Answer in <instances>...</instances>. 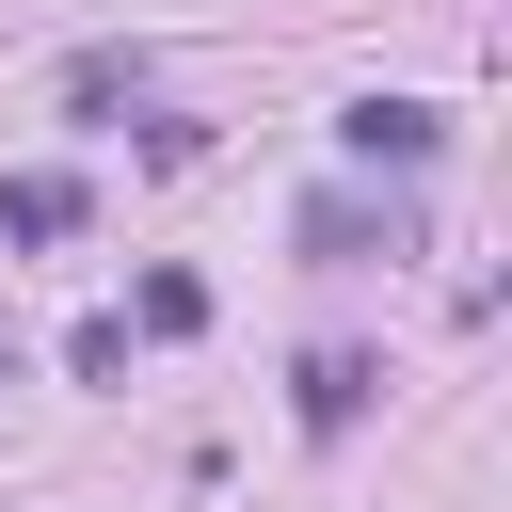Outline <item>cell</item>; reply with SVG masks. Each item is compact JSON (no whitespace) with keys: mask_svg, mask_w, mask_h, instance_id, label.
<instances>
[{"mask_svg":"<svg viewBox=\"0 0 512 512\" xmlns=\"http://www.w3.org/2000/svg\"><path fill=\"white\" fill-rule=\"evenodd\" d=\"M128 320H144V336H192V320H208V272H144V304H128Z\"/></svg>","mask_w":512,"mask_h":512,"instance_id":"cell-6","label":"cell"},{"mask_svg":"<svg viewBox=\"0 0 512 512\" xmlns=\"http://www.w3.org/2000/svg\"><path fill=\"white\" fill-rule=\"evenodd\" d=\"M368 384H384L368 352H304V368H288V416H304V432H352V416H368Z\"/></svg>","mask_w":512,"mask_h":512,"instance_id":"cell-4","label":"cell"},{"mask_svg":"<svg viewBox=\"0 0 512 512\" xmlns=\"http://www.w3.org/2000/svg\"><path fill=\"white\" fill-rule=\"evenodd\" d=\"M80 208H96V192H80L64 160H32V176H0V240H32V256H48V240H80Z\"/></svg>","mask_w":512,"mask_h":512,"instance_id":"cell-3","label":"cell"},{"mask_svg":"<svg viewBox=\"0 0 512 512\" xmlns=\"http://www.w3.org/2000/svg\"><path fill=\"white\" fill-rule=\"evenodd\" d=\"M336 144H352L368 176H400V192H416V176L448 160V112H432V96H352V112H336Z\"/></svg>","mask_w":512,"mask_h":512,"instance_id":"cell-2","label":"cell"},{"mask_svg":"<svg viewBox=\"0 0 512 512\" xmlns=\"http://www.w3.org/2000/svg\"><path fill=\"white\" fill-rule=\"evenodd\" d=\"M128 96H144V48H80L64 64V112H128Z\"/></svg>","mask_w":512,"mask_h":512,"instance_id":"cell-5","label":"cell"},{"mask_svg":"<svg viewBox=\"0 0 512 512\" xmlns=\"http://www.w3.org/2000/svg\"><path fill=\"white\" fill-rule=\"evenodd\" d=\"M320 272H368V256H416V192H304V224H288Z\"/></svg>","mask_w":512,"mask_h":512,"instance_id":"cell-1","label":"cell"}]
</instances>
